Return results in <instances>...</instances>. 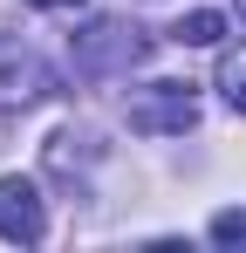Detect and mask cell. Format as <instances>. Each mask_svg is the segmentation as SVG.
Listing matches in <instances>:
<instances>
[{
	"label": "cell",
	"mask_w": 246,
	"mask_h": 253,
	"mask_svg": "<svg viewBox=\"0 0 246 253\" xmlns=\"http://www.w3.org/2000/svg\"><path fill=\"white\" fill-rule=\"evenodd\" d=\"M212 240L219 247H246V212H219L212 219Z\"/></svg>",
	"instance_id": "8992f818"
},
{
	"label": "cell",
	"mask_w": 246,
	"mask_h": 253,
	"mask_svg": "<svg viewBox=\"0 0 246 253\" xmlns=\"http://www.w3.org/2000/svg\"><path fill=\"white\" fill-rule=\"evenodd\" d=\"M48 233V212H41V192L28 178H0V240L14 247H35Z\"/></svg>",
	"instance_id": "7a4b0ae2"
},
{
	"label": "cell",
	"mask_w": 246,
	"mask_h": 253,
	"mask_svg": "<svg viewBox=\"0 0 246 253\" xmlns=\"http://www.w3.org/2000/svg\"><path fill=\"white\" fill-rule=\"evenodd\" d=\"M233 7H240V21H246V0H233Z\"/></svg>",
	"instance_id": "9c48e42d"
},
{
	"label": "cell",
	"mask_w": 246,
	"mask_h": 253,
	"mask_svg": "<svg viewBox=\"0 0 246 253\" xmlns=\"http://www.w3.org/2000/svg\"><path fill=\"white\" fill-rule=\"evenodd\" d=\"M192 124H199L192 83H151L130 96V130H144V137H185Z\"/></svg>",
	"instance_id": "6da1fadb"
},
{
	"label": "cell",
	"mask_w": 246,
	"mask_h": 253,
	"mask_svg": "<svg viewBox=\"0 0 246 253\" xmlns=\"http://www.w3.org/2000/svg\"><path fill=\"white\" fill-rule=\"evenodd\" d=\"M219 89H226V103L246 117V62H226V76H219Z\"/></svg>",
	"instance_id": "52a82bcc"
},
{
	"label": "cell",
	"mask_w": 246,
	"mask_h": 253,
	"mask_svg": "<svg viewBox=\"0 0 246 253\" xmlns=\"http://www.w3.org/2000/svg\"><path fill=\"white\" fill-rule=\"evenodd\" d=\"M28 7H76V0H28Z\"/></svg>",
	"instance_id": "ba28073f"
},
{
	"label": "cell",
	"mask_w": 246,
	"mask_h": 253,
	"mask_svg": "<svg viewBox=\"0 0 246 253\" xmlns=\"http://www.w3.org/2000/svg\"><path fill=\"white\" fill-rule=\"evenodd\" d=\"M171 42H185V48H219V42H226V14H219V7L185 14V21L171 28Z\"/></svg>",
	"instance_id": "5b68a950"
},
{
	"label": "cell",
	"mask_w": 246,
	"mask_h": 253,
	"mask_svg": "<svg viewBox=\"0 0 246 253\" xmlns=\"http://www.w3.org/2000/svg\"><path fill=\"white\" fill-rule=\"evenodd\" d=\"M144 42H137V28H123V21H96L89 35H82V69H110V62H137Z\"/></svg>",
	"instance_id": "277c9868"
},
{
	"label": "cell",
	"mask_w": 246,
	"mask_h": 253,
	"mask_svg": "<svg viewBox=\"0 0 246 253\" xmlns=\"http://www.w3.org/2000/svg\"><path fill=\"white\" fill-rule=\"evenodd\" d=\"M41 89H48L41 55L28 42H14V35H0V103H35Z\"/></svg>",
	"instance_id": "3957f363"
}]
</instances>
